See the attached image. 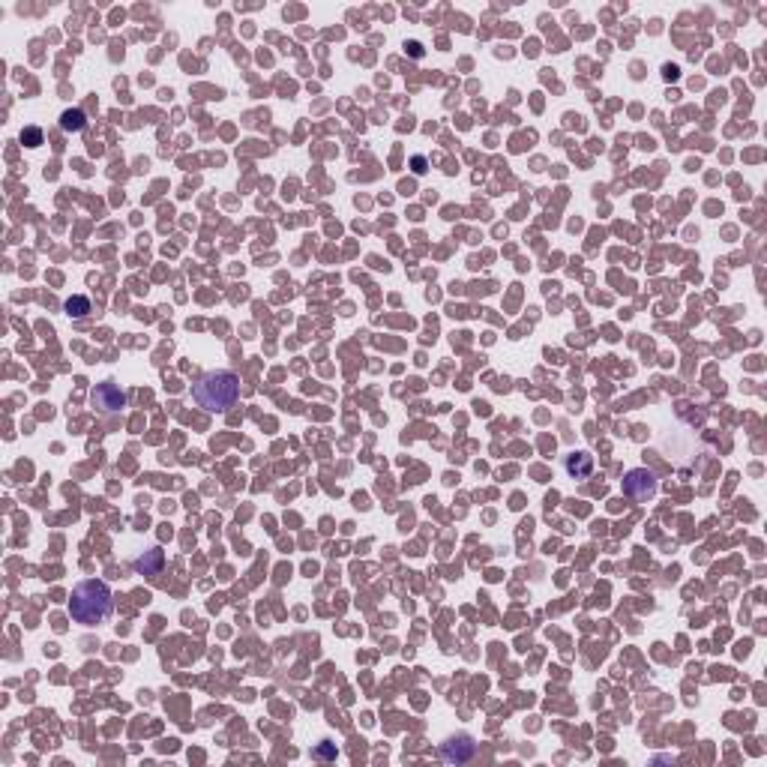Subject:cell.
<instances>
[{
  "label": "cell",
  "instance_id": "cell-1",
  "mask_svg": "<svg viewBox=\"0 0 767 767\" xmlns=\"http://www.w3.org/2000/svg\"><path fill=\"white\" fill-rule=\"evenodd\" d=\"M240 396V381L234 372H207L192 384V399L204 411H228Z\"/></svg>",
  "mask_w": 767,
  "mask_h": 767
},
{
  "label": "cell",
  "instance_id": "cell-2",
  "mask_svg": "<svg viewBox=\"0 0 767 767\" xmlns=\"http://www.w3.org/2000/svg\"><path fill=\"white\" fill-rule=\"evenodd\" d=\"M111 611V590L105 582H81L78 587L72 590V599H69V614L72 621H78L84 626H93V623H103Z\"/></svg>",
  "mask_w": 767,
  "mask_h": 767
},
{
  "label": "cell",
  "instance_id": "cell-3",
  "mask_svg": "<svg viewBox=\"0 0 767 767\" xmlns=\"http://www.w3.org/2000/svg\"><path fill=\"white\" fill-rule=\"evenodd\" d=\"M623 492L636 498V500H648L657 495V476H653L648 468H633L623 476Z\"/></svg>",
  "mask_w": 767,
  "mask_h": 767
},
{
  "label": "cell",
  "instance_id": "cell-4",
  "mask_svg": "<svg viewBox=\"0 0 767 767\" xmlns=\"http://www.w3.org/2000/svg\"><path fill=\"white\" fill-rule=\"evenodd\" d=\"M90 399H93V405H96L99 411H108V414H115V411H120L123 405H127V393H123L117 384H111V381L96 384V390H93Z\"/></svg>",
  "mask_w": 767,
  "mask_h": 767
},
{
  "label": "cell",
  "instance_id": "cell-5",
  "mask_svg": "<svg viewBox=\"0 0 767 767\" xmlns=\"http://www.w3.org/2000/svg\"><path fill=\"white\" fill-rule=\"evenodd\" d=\"M444 759L447 761H456V764H462V761H471L474 759V752H476V744L471 737H464V734H459V737H452V740H447L444 744Z\"/></svg>",
  "mask_w": 767,
  "mask_h": 767
},
{
  "label": "cell",
  "instance_id": "cell-6",
  "mask_svg": "<svg viewBox=\"0 0 767 767\" xmlns=\"http://www.w3.org/2000/svg\"><path fill=\"white\" fill-rule=\"evenodd\" d=\"M567 474L575 476V480L590 476L594 474V456H587V452H570L567 456Z\"/></svg>",
  "mask_w": 767,
  "mask_h": 767
},
{
  "label": "cell",
  "instance_id": "cell-7",
  "mask_svg": "<svg viewBox=\"0 0 767 767\" xmlns=\"http://www.w3.org/2000/svg\"><path fill=\"white\" fill-rule=\"evenodd\" d=\"M162 563H165V555H162L159 549H150V551H144V555L135 561V570L144 573V575H156L162 570Z\"/></svg>",
  "mask_w": 767,
  "mask_h": 767
},
{
  "label": "cell",
  "instance_id": "cell-8",
  "mask_svg": "<svg viewBox=\"0 0 767 767\" xmlns=\"http://www.w3.org/2000/svg\"><path fill=\"white\" fill-rule=\"evenodd\" d=\"M60 127H64L66 132H75V129H81L84 127V111H64V117H60Z\"/></svg>",
  "mask_w": 767,
  "mask_h": 767
},
{
  "label": "cell",
  "instance_id": "cell-9",
  "mask_svg": "<svg viewBox=\"0 0 767 767\" xmlns=\"http://www.w3.org/2000/svg\"><path fill=\"white\" fill-rule=\"evenodd\" d=\"M66 312H69L72 318H84L87 312H90V300H87V297H69L66 300Z\"/></svg>",
  "mask_w": 767,
  "mask_h": 767
},
{
  "label": "cell",
  "instance_id": "cell-10",
  "mask_svg": "<svg viewBox=\"0 0 767 767\" xmlns=\"http://www.w3.org/2000/svg\"><path fill=\"white\" fill-rule=\"evenodd\" d=\"M21 141H28L30 147H36V144L42 141V132H40V129H24V132H21Z\"/></svg>",
  "mask_w": 767,
  "mask_h": 767
},
{
  "label": "cell",
  "instance_id": "cell-11",
  "mask_svg": "<svg viewBox=\"0 0 767 767\" xmlns=\"http://www.w3.org/2000/svg\"><path fill=\"white\" fill-rule=\"evenodd\" d=\"M318 756H324V759H330V756H333V749H330V746H321V749H318Z\"/></svg>",
  "mask_w": 767,
  "mask_h": 767
}]
</instances>
